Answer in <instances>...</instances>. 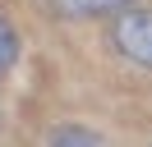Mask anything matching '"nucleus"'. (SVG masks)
I'll return each mask as SVG.
<instances>
[{
  "mask_svg": "<svg viewBox=\"0 0 152 147\" xmlns=\"http://www.w3.org/2000/svg\"><path fill=\"white\" fill-rule=\"evenodd\" d=\"M111 41H115V51H120L124 60L152 69V9H143V5L124 9L111 23Z\"/></svg>",
  "mask_w": 152,
  "mask_h": 147,
  "instance_id": "f257e3e1",
  "label": "nucleus"
},
{
  "mask_svg": "<svg viewBox=\"0 0 152 147\" xmlns=\"http://www.w3.org/2000/svg\"><path fill=\"white\" fill-rule=\"evenodd\" d=\"M46 5L65 18H92V14H124L138 0H46Z\"/></svg>",
  "mask_w": 152,
  "mask_h": 147,
  "instance_id": "f03ea898",
  "label": "nucleus"
},
{
  "mask_svg": "<svg viewBox=\"0 0 152 147\" xmlns=\"http://www.w3.org/2000/svg\"><path fill=\"white\" fill-rule=\"evenodd\" d=\"M46 147H106V143L92 129H83V124H56L46 133Z\"/></svg>",
  "mask_w": 152,
  "mask_h": 147,
  "instance_id": "7ed1b4c3",
  "label": "nucleus"
},
{
  "mask_svg": "<svg viewBox=\"0 0 152 147\" xmlns=\"http://www.w3.org/2000/svg\"><path fill=\"white\" fill-rule=\"evenodd\" d=\"M14 60H19V32H14L10 18L0 14V74H10Z\"/></svg>",
  "mask_w": 152,
  "mask_h": 147,
  "instance_id": "20e7f679",
  "label": "nucleus"
}]
</instances>
